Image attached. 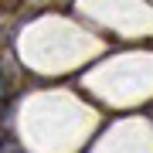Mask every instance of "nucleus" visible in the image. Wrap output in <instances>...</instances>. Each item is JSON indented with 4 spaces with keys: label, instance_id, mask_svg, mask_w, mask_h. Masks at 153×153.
<instances>
[{
    "label": "nucleus",
    "instance_id": "f03ea898",
    "mask_svg": "<svg viewBox=\"0 0 153 153\" xmlns=\"http://www.w3.org/2000/svg\"><path fill=\"white\" fill-rule=\"evenodd\" d=\"M0 153H21V146L17 143H0Z\"/></svg>",
    "mask_w": 153,
    "mask_h": 153
},
{
    "label": "nucleus",
    "instance_id": "f257e3e1",
    "mask_svg": "<svg viewBox=\"0 0 153 153\" xmlns=\"http://www.w3.org/2000/svg\"><path fill=\"white\" fill-rule=\"evenodd\" d=\"M7 99H14V82L4 75V71H0V109H4V102H7Z\"/></svg>",
    "mask_w": 153,
    "mask_h": 153
}]
</instances>
